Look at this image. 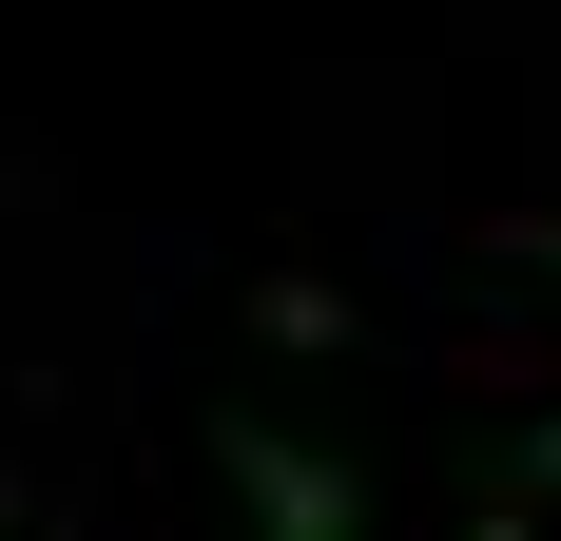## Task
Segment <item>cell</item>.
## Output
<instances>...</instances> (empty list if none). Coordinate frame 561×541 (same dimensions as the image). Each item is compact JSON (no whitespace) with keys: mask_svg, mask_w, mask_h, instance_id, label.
Returning <instances> with one entry per match:
<instances>
[{"mask_svg":"<svg viewBox=\"0 0 561 541\" xmlns=\"http://www.w3.org/2000/svg\"><path fill=\"white\" fill-rule=\"evenodd\" d=\"M523 484H561V406H542V426H523Z\"/></svg>","mask_w":561,"mask_h":541,"instance_id":"4","label":"cell"},{"mask_svg":"<svg viewBox=\"0 0 561 541\" xmlns=\"http://www.w3.org/2000/svg\"><path fill=\"white\" fill-rule=\"evenodd\" d=\"M252 310H272V348H348V290H310V270H272Z\"/></svg>","mask_w":561,"mask_h":541,"instance_id":"2","label":"cell"},{"mask_svg":"<svg viewBox=\"0 0 561 541\" xmlns=\"http://www.w3.org/2000/svg\"><path fill=\"white\" fill-rule=\"evenodd\" d=\"M484 252H504V270H561V214H504Z\"/></svg>","mask_w":561,"mask_h":541,"instance_id":"3","label":"cell"},{"mask_svg":"<svg viewBox=\"0 0 561 541\" xmlns=\"http://www.w3.org/2000/svg\"><path fill=\"white\" fill-rule=\"evenodd\" d=\"M214 464H232V503H252L272 541H348V522H368V484H348L330 445H290V426H252V406L214 426Z\"/></svg>","mask_w":561,"mask_h":541,"instance_id":"1","label":"cell"}]
</instances>
